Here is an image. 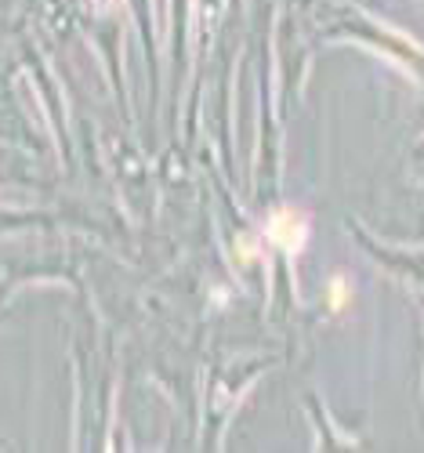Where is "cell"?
I'll return each mask as SVG.
<instances>
[{
  "instance_id": "6da1fadb",
  "label": "cell",
  "mask_w": 424,
  "mask_h": 453,
  "mask_svg": "<svg viewBox=\"0 0 424 453\" xmlns=\"http://www.w3.org/2000/svg\"><path fill=\"white\" fill-rule=\"evenodd\" d=\"M305 236H308V225L297 211H276L273 221H268V240H273L276 247H283V250H290V254L301 250Z\"/></svg>"
}]
</instances>
